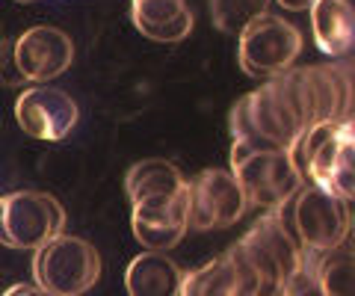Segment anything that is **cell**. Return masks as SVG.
I'll return each mask as SVG.
<instances>
[{
    "mask_svg": "<svg viewBox=\"0 0 355 296\" xmlns=\"http://www.w3.org/2000/svg\"><path fill=\"white\" fill-rule=\"evenodd\" d=\"M231 134L234 142H243L246 148L272 151L293 148L305 130L299 128L293 110L287 107L279 83L270 78L231 107Z\"/></svg>",
    "mask_w": 355,
    "mask_h": 296,
    "instance_id": "6da1fadb",
    "label": "cell"
},
{
    "mask_svg": "<svg viewBox=\"0 0 355 296\" xmlns=\"http://www.w3.org/2000/svg\"><path fill=\"white\" fill-rule=\"evenodd\" d=\"M291 228L302 249L311 252H329L352 237V211L349 202H343L329 187L317 184H302L291 199Z\"/></svg>",
    "mask_w": 355,
    "mask_h": 296,
    "instance_id": "7a4b0ae2",
    "label": "cell"
},
{
    "mask_svg": "<svg viewBox=\"0 0 355 296\" xmlns=\"http://www.w3.org/2000/svg\"><path fill=\"white\" fill-rule=\"evenodd\" d=\"M101 276V255L92 243L71 234H57L33 255V279L51 296H80Z\"/></svg>",
    "mask_w": 355,
    "mask_h": 296,
    "instance_id": "3957f363",
    "label": "cell"
},
{
    "mask_svg": "<svg viewBox=\"0 0 355 296\" xmlns=\"http://www.w3.org/2000/svg\"><path fill=\"white\" fill-rule=\"evenodd\" d=\"M231 175L246 193L249 204L258 207H279L302 187L305 178L291 157V148H272V151H254L243 142H234L231 148Z\"/></svg>",
    "mask_w": 355,
    "mask_h": 296,
    "instance_id": "277c9868",
    "label": "cell"
},
{
    "mask_svg": "<svg viewBox=\"0 0 355 296\" xmlns=\"http://www.w3.org/2000/svg\"><path fill=\"white\" fill-rule=\"evenodd\" d=\"M305 48V39L291 21L266 12L258 21H252L246 30H240V69L249 78L270 80L275 74L293 69L299 53Z\"/></svg>",
    "mask_w": 355,
    "mask_h": 296,
    "instance_id": "5b68a950",
    "label": "cell"
},
{
    "mask_svg": "<svg viewBox=\"0 0 355 296\" xmlns=\"http://www.w3.org/2000/svg\"><path fill=\"white\" fill-rule=\"evenodd\" d=\"M65 211L48 193L18 190L0 195V243L36 252L51 237L62 234Z\"/></svg>",
    "mask_w": 355,
    "mask_h": 296,
    "instance_id": "8992f818",
    "label": "cell"
},
{
    "mask_svg": "<svg viewBox=\"0 0 355 296\" xmlns=\"http://www.w3.org/2000/svg\"><path fill=\"white\" fill-rule=\"evenodd\" d=\"M249 211V199L231 169H207L187 181V228L214 232L240 223Z\"/></svg>",
    "mask_w": 355,
    "mask_h": 296,
    "instance_id": "52a82bcc",
    "label": "cell"
},
{
    "mask_svg": "<svg viewBox=\"0 0 355 296\" xmlns=\"http://www.w3.org/2000/svg\"><path fill=\"white\" fill-rule=\"evenodd\" d=\"M77 119H80V110L74 98L48 83L30 86L15 101V122L21 130L44 142L65 139L77 128Z\"/></svg>",
    "mask_w": 355,
    "mask_h": 296,
    "instance_id": "ba28073f",
    "label": "cell"
},
{
    "mask_svg": "<svg viewBox=\"0 0 355 296\" xmlns=\"http://www.w3.org/2000/svg\"><path fill=\"white\" fill-rule=\"evenodd\" d=\"M133 237L151 252H166L184 240L187 228V190L172 195H148L130 204Z\"/></svg>",
    "mask_w": 355,
    "mask_h": 296,
    "instance_id": "9c48e42d",
    "label": "cell"
},
{
    "mask_svg": "<svg viewBox=\"0 0 355 296\" xmlns=\"http://www.w3.org/2000/svg\"><path fill=\"white\" fill-rule=\"evenodd\" d=\"M12 60L21 80L48 83L69 71L74 60V42L57 27H30L15 39Z\"/></svg>",
    "mask_w": 355,
    "mask_h": 296,
    "instance_id": "30bf717a",
    "label": "cell"
},
{
    "mask_svg": "<svg viewBox=\"0 0 355 296\" xmlns=\"http://www.w3.org/2000/svg\"><path fill=\"white\" fill-rule=\"evenodd\" d=\"M305 78L314 98L317 122H347L352 119V71L349 65H305Z\"/></svg>",
    "mask_w": 355,
    "mask_h": 296,
    "instance_id": "8fae6325",
    "label": "cell"
},
{
    "mask_svg": "<svg viewBox=\"0 0 355 296\" xmlns=\"http://www.w3.org/2000/svg\"><path fill=\"white\" fill-rule=\"evenodd\" d=\"M311 30L320 53L331 60H347L355 45V9L349 0H314Z\"/></svg>",
    "mask_w": 355,
    "mask_h": 296,
    "instance_id": "7c38bea8",
    "label": "cell"
},
{
    "mask_svg": "<svg viewBox=\"0 0 355 296\" xmlns=\"http://www.w3.org/2000/svg\"><path fill=\"white\" fill-rule=\"evenodd\" d=\"M184 272L166 252L146 249L125 270L128 296H178L181 293Z\"/></svg>",
    "mask_w": 355,
    "mask_h": 296,
    "instance_id": "4fadbf2b",
    "label": "cell"
},
{
    "mask_svg": "<svg viewBox=\"0 0 355 296\" xmlns=\"http://www.w3.org/2000/svg\"><path fill=\"white\" fill-rule=\"evenodd\" d=\"M130 18L133 27L154 42H181L196 21L184 0H133Z\"/></svg>",
    "mask_w": 355,
    "mask_h": 296,
    "instance_id": "5bb4252c",
    "label": "cell"
},
{
    "mask_svg": "<svg viewBox=\"0 0 355 296\" xmlns=\"http://www.w3.org/2000/svg\"><path fill=\"white\" fill-rule=\"evenodd\" d=\"M181 190H187V178L181 175V169L160 157L139 160L125 175V193L130 204L139 199H148V195H172Z\"/></svg>",
    "mask_w": 355,
    "mask_h": 296,
    "instance_id": "9a60e30c",
    "label": "cell"
},
{
    "mask_svg": "<svg viewBox=\"0 0 355 296\" xmlns=\"http://www.w3.org/2000/svg\"><path fill=\"white\" fill-rule=\"evenodd\" d=\"M178 296H237V272L228 252L202 270H187Z\"/></svg>",
    "mask_w": 355,
    "mask_h": 296,
    "instance_id": "2e32d148",
    "label": "cell"
},
{
    "mask_svg": "<svg viewBox=\"0 0 355 296\" xmlns=\"http://www.w3.org/2000/svg\"><path fill=\"white\" fill-rule=\"evenodd\" d=\"M317 279L323 296H355V261L352 243L343 240L340 246L317 255Z\"/></svg>",
    "mask_w": 355,
    "mask_h": 296,
    "instance_id": "e0dca14e",
    "label": "cell"
},
{
    "mask_svg": "<svg viewBox=\"0 0 355 296\" xmlns=\"http://www.w3.org/2000/svg\"><path fill=\"white\" fill-rule=\"evenodd\" d=\"M270 12V0H210V18L222 33H240Z\"/></svg>",
    "mask_w": 355,
    "mask_h": 296,
    "instance_id": "ac0fdd59",
    "label": "cell"
},
{
    "mask_svg": "<svg viewBox=\"0 0 355 296\" xmlns=\"http://www.w3.org/2000/svg\"><path fill=\"white\" fill-rule=\"evenodd\" d=\"M329 190L340 195L343 202L355 199V130L343 137L335 155V163H331V172H329Z\"/></svg>",
    "mask_w": 355,
    "mask_h": 296,
    "instance_id": "d6986e66",
    "label": "cell"
},
{
    "mask_svg": "<svg viewBox=\"0 0 355 296\" xmlns=\"http://www.w3.org/2000/svg\"><path fill=\"white\" fill-rule=\"evenodd\" d=\"M317 255L320 252L302 249L299 267L287 276L282 296H323V288H320V279H317Z\"/></svg>",
    "mask_w": 355,
    "mask_h": 296,
    "instance_id": "ffe728a7",
    "label": "cell"
},
{
    "mask_svg": "<svg viewBox=\"0 0 355 296\" xmlns=\"http://www.w3.org/2000/svg\"><path fill=\"white\" fill-rule=\"evenodd\" d=\"M3 296H51V293H44L39 284L33 281V284H12V288H9Z\"/></svg>",
    "mask_w": 355,
    "mask_h": 296,
    "instance_id": "44dd1931",
    "label": "cell"
},
{
    "mask_svg": "<svg viewBox=\"0 0 355 296\" xmlns=\"http://www.w3.org/2000/svg\"><path fill=\"white\" fill-rule=\"evenodd\" d=\"M275 3L284 6V9H291V12H302V9H311L314 0H275Z\"/></svg>",
    "mask_w": 355,
    "mask_h": 296,
    "instance_id": "7402d4cb",
    "label": "cell"
},
{
    "mask_svg": "<svg viewBox=\"0 0 355 296\" xmlns=\"http://www.w3.org/2000/svg\"><path fill=\"white\" fill-rule=\"evenodd\" d=\"M18 3H36V0H18Z\"/></svg>",
    "mask_w": 355,
    "mask_h": 296,
    "instance_id": "603a6c76",
    "label": "cell"
}]
</instances>
